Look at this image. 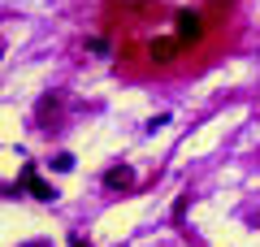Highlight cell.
<instances>
[{
    "label": "cell",
    "instance_id": "1",
    "mask_svg": "<svg viewBox=\"0 0 260 247\" xmlns=\"http://www.w3.org/2000/svg\"><path fill=\"white\" fill-rule=\"evenodd\" d=\"M200 35H204V18L191 13V9H182V13H178V39H191V44H195Z\"/></svg>",
    "mask_w": 260,
    "mask_h": 247
},
{
    "label": "cell",
    "instance_id": "2",
    "mask_svg": "<svg viewBox=\"0 0 260 247\" xmlns=\"http://www.w3.org/2000/svg\"><path fill=\"white\" fill-rule=\"evenodd\" d=\"M104 187H109V191H130V187H135V169H130V165H113L109 174H104Z\"/></svg>",
    "mask_w": 260,
    "mask_h": 247
},
{
    "label": "cell",
    "instance_id": "3",
    "mask_svg": "<svg viewBox=\"0 0 260 247\" xmlns=\"http://www.w3.org/2000/svg\"><path fill=\"white\" fill-rule=\"evenodd\" d=\"M22 182H26L30 187V191H35V200H56V191H52V187H48V182H39V174H35V165H26V169H22Z\"/></svg>",
    "mask_w": 260,
    "mask_h": 247
},
{
    "label": "cell",
    "instance_id": "4",
    "mask_svg": "<svg viewBox=\"0 0 260 247\" xmlns=\"http://www.w3.org/2000/svg\"><path fill=\"white\" fill-rule=\"evenodd\" d=\"M174 56H178L174 39H156V44H152V61H174Z\"/></svg>",
    "mask_w": 260,
    "mask_h": 247
},
{
    "label": "cell",
    "instance_id": "5",
    "mask_svg": "<svg viewBox=\"0 0 260 247\" xmlns=\"http://www.w3.org/2000/svg\"><path fill=\"white\" fill-rule=\"evenodd\" d=\"M52 169H61V174H65V169H74V156H70V152H61V156L52 161Z\"/></svg>",
    "mask_w": 260,
    "mask_h": 247
},
{
    "label": "cell",
    "instance_id": "6",
    "mask_svg": "<svg viewBox=\"0 0 260 247\" xmlns=\"http://www.w3.org/2000/svg\"><path fill=\"white\" fill-rule=\"evenodd\" d=\"M74 247H91V243H83V238H74Z\"/></svg>",
    "mask_w": 260,
    "mask_h": 247
},
{
    "label": "cell",
    "instance_id": "7",
    "mask_svg": "<svg viewBox=\"0 0 260 247\" xmlns=\"http://www.w3.org/2000/svg\"><path fill=\"white\" fill-rule=\"evenodd\" d=\"M30 247H48V243H30Z\"/></svg>",
    "mask_w": 260,
    "mask_h": 247
},
{
    "label": "cell",
    "instance_id": "8",
    "mask_svg": "<svg viewBox=\"0 0 260 247\" xmlns=\"http://www.w3.org/2000/svg\"><path fill=\"white\" fill-rule=\"evenodd\" d=\"M126 5H135V0H126Z\"/></svg>",
    "mask_w": 260,
    "mask_h": 247
}]
</instances>
